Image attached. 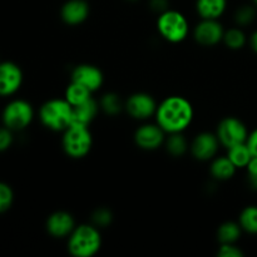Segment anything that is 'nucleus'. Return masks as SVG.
I'll return each mask as SVG.
<instances>
[{
    "mask_svg": "<svg viewBox=\"0 0 257 257\" xmlns=\"http://www.w3.org/2000/svg\"><path fill=\"white\" fill-rule=\"evenodd\" d=\"M195 117V110L188 99L181 95H171L158 103L156 110V123L170 133L185 132L192 123Z\"/></svg>",
    "mask_w": 257,
    "mask_h": 257,
    "instance_id": "f257e3e1",
    "label": "nucleus"
},
{
    "mask_svg": "<svg viewBox=\"0 0 257 257\" xmlns=\"http://www.w3.org/2000/svg\"><path fill=\"white\" fill-rule=\"evenodd\" d=\"M102 247V235L93 223H82L75 226L68 236L67 248L73 257H93Z\"/></svg>",
    "mask_w": 257,
    "mask_h": 257,
    "instance_id": "f03ea898",
    "label": "nucleus"
},
{
    "mask_svg": "<svg viewBox=\"0 0 257 257\" xmlns=\"http://www.w3.org/2000/svg\"><path fill=\"white\" fill-rule=\"evenodd\" d=\"M72 104L65 98H53L42 104L39 119L49 131L64 132L72 124Z\"/></svg>",
    "mask_w": 257,
    "mask_h": 257,
    "instance_id": "7ed1b4c3",
    "label": "nucleus"
},
{
    "mask_svg": "<svg viewBox=\"0 0 257 257\" xmlns=\"http://www.w3.org/2000/svg\"><path fill=\"white\" fill-rule=\"evenodd\" d=\"M157 30L166 42L177 44L187 39L191 28L185 14L170 8L158 15Z\"/></svg>",
    "mask_w": 257,
    "mask_h": 257,
    "instance_id": "20e7f679",
    "label": "nucleus"
},
{
    "mask_svg": "<svg viewBox=\"0 0 257 257\" xmlns=\"http://www.w3.org/2000/svg\"><path fill=\"white\" fill-rule=\"evenodd\" d=\"M62 133V148L68 157L80 160L88 156L93 147V136L89 127L70 124Z\"/></svg>",
    "mask_w": 257,
    "mask_h": 257,
    "instance_id": "39448f33",
    "label": "nucleus"
},
{
    "mask_svg": "<svg viewBox=\"0 0 257 257\" xmlns=\"http://www.w3.org/2000/svg\"><path fill=\"white\" fill-rule=\"evenodd\" d=\"M216 135L221 146L227 150L236 145L246 143L250 132L247 130V125L240 118L226 117L218 123Z\"/></svg>",
    "mask_w": 257,
    "mask_h": 257,
    "instance_id": "423d86ee",
    "label": "nucleus"
},
{
    "mask_svg": "<svg viewBox=\"0 0 257 257\" xmlns=\"http://www.w3.org/2000/svg\"><path fill=\"white\" fill-rule=\"evenodd\" d=\"M34 109L32 104L24 99L12 100L3 112V122L12 131H23L32 123Z\"/></svg>",
    "mask_w": 257,
    "mask_h": 257,
    "instance_id": "0eeeda50",
    "label": "nucleus"
},
{
    "mask_svg": "<svg viewBox=\"0 0 257 257\" xmlns=\"http://www.w3.org/2000/svg\"><path fill=\"white\" fill-rule=\"evenodd\" d=\"M158 103L155 98L146 92H136L131 94L124 102V110L133 119L146 122L155 117Z\"/></svg>",
    "mask_w": 257,
    "mask_h": 257,
    "instance_id": "6e6552de",
    "label": "nucleus"
},
{
    "mask_svg": "<svg viewBox=\"0 0 257 257\" xmlns=\"http://www.w3.org/2000/svg\"><path fill=\"white\" fill-rule=\"evenodd\" d=\"M220 146L221 143L216 133L201 132L191 141L190 152L192 157L200 162H211L217 156Z\"/></svg>",
    "mask_w": 257,
    "mask_h": 257,
    "instance_id": "1a4fd4ad",
    "label": "nucleus"
},
{
    "mask_svg": "<svg viewBox=\"0 0 257 257\" xmlns=\"http://www.w3.org/2000/svg\"><path fill=\"white\" fill-rule=\"evenodd\" d=\"M167 133L157 123H143L136 130L133 140L137 147L143 151H156L165 145Z\"/></svg>",
    "mask_w": 257,
    "mask_h": 257,
    "instance_id": "9d476101",
    "label": "nucleus"
},
{
    "mask_svg": "<svg viewBox=\"0 0 257 257\" xmlns=\"http://www.w3.org/2000/svg\"><path fill=\"white\" fill-rule=\"evenodd\" d=\"M225 28L218 19H201L193 28V39L202 47H215L223 40Z\"/></svg>",
    "mask_w": 257,
    "mask_h": 257,
    "instance_id": "9b49d317",
    "label": "nucleus"
},
{
    "mask_svg": "<svg viewBox=\"0 0 257 257\" xmlns=\"http://www.w3.org/2000/svg\"><path fill=\"white\" fill-rule=\"evenodd\" d=\"M70 82L78 83L90 90L92 93L97 92L104 83V75L103 72L97 65L83 63L73 68L70 73Z\"/></svg>",
    "mask_w": 257,
    "mask_h": 257,
    "instance_id": "f8f14e48",
    "label": "nucleus"
},
{
    "mask_svg": "<svg viewBox=\"0 0 257 257\" xmlns=\"http://www.w3.org/2000/svg\"><path fill=\"white\" fill-rule=\"evenodd\" d=\"M77 223L72 213L67 211H55L50 213L45 222L48 233L54 238H68L73 232Z\"/></svg>",
    "mask_w": 257,
    "mask_h": 257,
    "instance_id": "ddd939ff",
    "label": "nucleus"
},
{
    "mask_svg": "<svg viewBox=\"0 0 257 257\" xmlns=\"http://www.w3.org/2000/svg\"><path fill=\"white\" fill-rule=\"evenodd\" d=\"M23 83V72L15 63H0V95L8 97L19 90Z\"/></svg>",
    "mask_w": 257,
    "mask_h": 257,
    "instance_id": "4468645a",
    "label": "nucleus"
},
{
    "mask_svg": "<svg viewBox=\"0 0 257 257\" xmlns=\"http://www.w3.org/2000/svg\"><path fill=\"white\" fill-rule=\"evenodd\" d=\"M90 13L87 0H67L60 8V19L69 27L80 25L88 19Z\"/></svg>",
    "mask_w": 257,
    "mask_h": 257,
    "instance_id": "2eb2a0df",
    "label": "nucleus"
},
{
    "mask_svg": "<svg viewBox=\"0 0 257 257\" xmlns=\"http://www.w3.org/2000/svg\"><path fill=\"white\" fill-rule=\"evenodd\" d=\"M99 110V102H97V100L92 97L90 99H88L87 102L73 107L72 124L89 127V125L92 124L93 120L95 119V117H97Z\"/></svg>",
    "mask_w": 257,
    "mask_h": 257,
    "instance_id": "dca6fc26",
    "label": "nucleus"
},
{
    "mask_svg": "<svg viewBox=\"0 0 257 257\" xmlns=\"http://www.w3.org/2000/svg\"><path fill=\"white\" fill-rule=\"evenodd\" d=\"M236 171H237V168L231 162L227 156H216L211 161L210 173L213 180L220 181V182L228 181L235 176Z\"/></svg>",
    "mask_w": 257,
    "mask_h": 257,
    "instance_id": "f3484780",
    "label": "nucleus"
},
{
    "mask_svg": "<svg viewBox=\"0 0 257 257\" xmlns=\"http://www.w3.org/2000/svg\"><path fill=\"white\" fill-rule=\"evenodd\" d=\"M226 8L227 0H196V10L201 19H220Z\"/></svg>",
    "mask_w": 257,
    "mask_h": 257,
    "instance_id": "a211bd4d",
    "label": "nucleus"
},
{
    "mask_svg": "<svg viewBox=\"0 0 257 257\" xmlns=\"http://www.w3.org/2000/svg\"><path fill=\"white\" fill-rule=\"evenodd\" d=\"M163 146L166 147L168 155H171L172 157H182L187 153V151H190V143H188L187 138L183 136V132L167 135Z\"/></svg>",
    "mask_w": 257,
    "mask_h": 257,
    "instance_id": "6ab92c4d",
    "label": "nucleus"
},
{
    "mask_svg": "<svg viewBox=\"0 0 257 257\" xmlns=\"http://www.w3.org/2000/svg\"><path fill=\"white\" fill-rule=\"evenodd\" d=\"M242 232L238 221H226L217 228V240L220 243H236L240 240Z\"/></svg>",
    "mask_w": 257,
    "mask_h": 257,
    "instance_id": "aec40b11",
    "label": "nucleus"
},
{
    "mask_svg": "<svg viewBox=\"0 0 257 257\" xmlns=\"http://www.w3.org/2000/svg\"><path fill=\"white\" fill-rule=\"evenodd\" d=\"M99 108L103 113L110 117H115L124 109V102L114 92H108L99 99Z\"/></svg>",
    "mask_w": 257,
    "mask_h": 257,
    "instance_id": "412c9836",
    "label": "nucleus"
},
{
    "mask_svg": "<svg viewBox=\"0 0 257 257\" xmlns=\"http://www.w3.org/2000/svg\"><path fill=\"white\" fill-rule=\"evenodd\" d=\"M226 156L230 158L231 162L236 166L237 170L247 167L248 162L252 158V155H251V151L248 148L247 143H241V145H236L233 147L227 148V155Z\"/></svg>",
    "mask_w": 257,
    "mask_h": 257,
    "instance_id": "4be33fe9",
    "label": "nucleus"
},
{
    "mask_svg": "<svg viewBox=\"0 0 257 257\" xmlns=\"http://www.w3.org/2000/svg\"><path fill=\"white\" fill-rule=\"evenodd\" d=\"M223 44L231 50H240L247 44V35L241 27H233L225 30L223 34Z\"/></svg>",
    "mask_w": 257,
    "mask_h": 257,
    "instance_id": "5701e85b",
    "label": "nucleus"
},
{
    "mask_svg": "<svg viewBox=\"0 0 257 257\" xmlns=\"http://www.w3.org/2000/svg\"><path fill=\"white\" fill-rule=\"evenodd\" d=\"M92 94L93 93L85 87H83V85L70 82V84L68 85L64 92V98L72 104V107H75V105H79L82 103L87 102L88 99H90Z\"/></svg>",
    "mask_w": 257,
    "mask_h": 257,
    "instance_id": "b1692460",
    "label": "nucleus"
},
{
    "mask_svg": "<svg viewBox=\"0 0 257 257\" xmlns=\"http://www.w3.org/2000/svg\"><path fill=\"white\" fill-rule=\"evenodd\" d=\"M238 223L243 232L257 235V206H246L238 216Z\"/></svg>",
    "mask_w": 257,
    "mask_h": 257,
    "instance_id": "393cba45",
    "label": "nucleus"
},
{
    "mask_svg": "<svg viewBox=\"0 0 257 257\" xmlns=\"http://www.w3.org/2000/svg\"><path fill=\"white\" fill-rule=\"evenodd\" d=\"M256 7L253 4H245L237 8L235 12V23L237 27L245 28L252 24L256 19Z\"/></svg>",
    "mask_w": 257,
    "mask_h": 257,
    "instance_id": "a878e982",
    "label": "nucleus"
},
{
    "mask_svg": "<svg viewBox=\"0 0 257 257\" xmlns=\"http://www.w3.org/2000/svg\"><path fill=\"white\" fill-rule=\"evenodd\" d=\"M113 213L109 208L107 207H98L94 212L92 213V223L97 226L98 228H104L112 223Z\"/></svg>",
    "mask_w": 257,
    "mask_h": 257,
    "instance_id": "bb28decb",
    "label": "nucleus"
},
{
    "mask_svg": "<svg viewBox=\"0 0 257 257\" xmlns=\"http://www.w3.org/2000/svg\"><path fill=\"white\" fill-rule=\"evenodd\" d=\"M14 201V193L10 186L0 182V213L9 210Z\"/></svg>",
    "mask_w": 257,
    "mask_h": 257,
    "instance_id": "cd10ccee",
    "label": "nucleus"
},
{
    "mask_svg": "<svg viewBox=\"0 0 257 257\" xmlns=\"http://www.w3.org/2000/svg\"><path fill=\"white\" fill-rule=\"evenodd\" d=\"M218 257H242L243 251L236 243H220L217 251Z\"/></svg>",
    "mask_w": 257,
    "mask_h": 257,
    "instance_id": "c85d7f7f",
    "label": "nucleus"
},
{
    "mask_svg": "<svg viewBox=\"0 0 257 257\" xmlns=\"http://www.w3.org/2000/svg\"><path fill=\"white\" fill-rule=\"evenodd\" d=\"M13 131L8 127H0V152L7 151L13 143Z\"/></svg>",
    "mask_w": 257,
    "mask_h": 257,
    "instance_id": "c756f323",
    "label": "nucleus"
},
{
    "mask_svg": "<svg viewBox=\"0 0 257 257\" xmlns=\"http://www.w3.org/2000/svg\"><path fill=\"white\" fill-rule=\"evenodd\" d=\"M150 8L155 13L161 14L170 9V0H150Z\"/></svg>",
    "mask_w": 257,
    "mask_h": 257,
    "instance_id": "7c9ffc66",
    "label": "nucleus"
},
{
    "mask_svg": "<svg viewBox=\"0 0 257 257\" xmlns=\"http://www.w3.org/2000/svg\"><path fill=\"white\" fill-rule=\"evenodd\" d=\"M246 143H247L248 148H250L252 157H257V128L256 130L251 131Z\"/></svg>",
    "mask_w": 257,
    "mask_h": 257,
    "instance_id": "2f4dec72",
    "label": "nucleus"
},
{
    "mask_svg": "<svg viewBox=\"0 0 257 257\" xmlns=\"http://www.w3.org/2000/svg\"><path fill=\"white\" fill-rule=\"evenodd\" d=\"M246 171H247V175H257V157L251 158L247 167H246Z\"/></svg>",
    "mask_w": 257,
    "mask_h": 257,
    "instance_id": "473e14b6",
    "label": "nucleus"
},
{
    "mask_svg": "<svg viewBox=\"0 0 257 257\" xmlns=\"http://www.w3.org/2000/svg\"><path fill=\"white\" fill-rule=\"evenodd\" d=\"M247 182L251 190L257 191V175H247Z\"/></svg>",
    "mask_w": 257,
    "mask_h": 257,
    "instance_id": "72a5a7b5",
    "label": "nucleus"
},
{
    "mask_svg": "<svg viewBox=\"0 0 257 257\" xmlns=\"http://www.w3.org/2000/svg\"><path fill=\"white\" fill-rule=\"evenodd\" d=\"M248 43H250L251 49H252L253 52H255L256 54H257V30H255V32H253L252 34H251Z\"/></svg>",
    "mask_w": 257,
    "mask_h": 257,
    "instance_id": "f704fd0d",
    "label": "nucleus"
},
{
    "mask_svg": "<svg viewBox=\"0 0 257 257\" xmlns=\"http://www.w3.org/2000/svg\"><path fill=\"white\" fill-rule=\"evenodd\" d=\"M252 4L255 5V7L257 8V0H252Z\"/></svg>",
    "mask_w": 257,
    "mask_h": 257,
    "instance_id": "c9c22d12",
    "label": "nucleus"
},
{
    "mask_svg": "<svg viewBox=\"0 0 257 257\" xmlns=\"http://www.w3.org/2000/svg\"><path fill=\"white\" fill-rule=\"evenodd\" d=\"M127 2H131V3H135V2H138V0H127Z\"/></svg>",
    "mask_w": 257,
    "mask_h": 257,
    "instance_id": "e433bc0d",
    "label": "nucleus"
}]
</instances>
